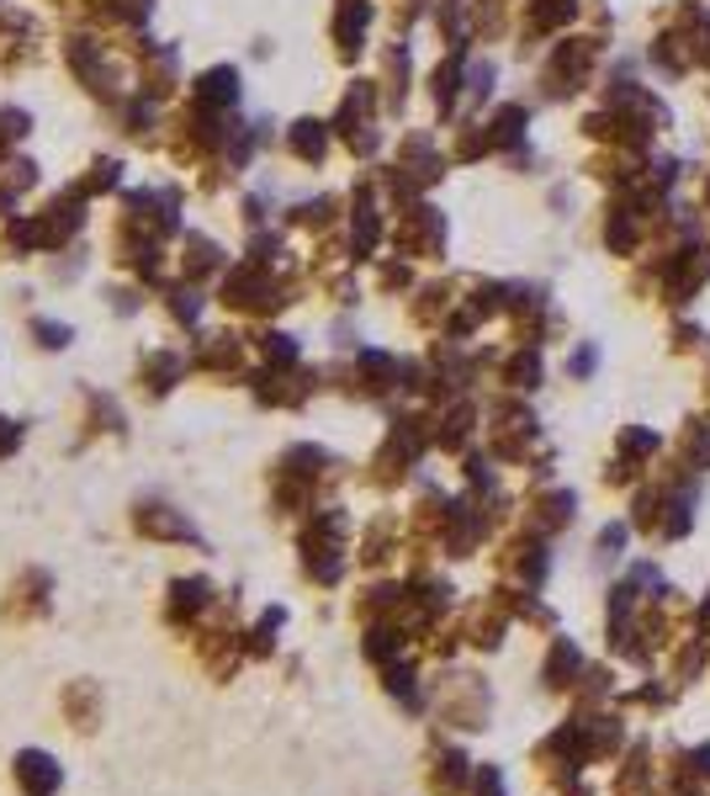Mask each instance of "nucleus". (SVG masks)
Masks as SVG:
<instances>
[{
	"label": "nucleus",
	"instance_id": "nucleus-1",
	"mask_svg": "<svg viewBox=\"0 0 710 796\" xmlns=\"http://www.w3.org/2000/svg\"><path fill=\"white\" fill-rule=\"evenodd\" d=\"M234 606H218V616H208L191 638H197V659H202V670L212 679H234L238 664H244V653H249V632H238Z\"/></svg>",
	"mask_w": 710,
	"mask_h": 796
},
{
	"label": "nucleus",
	"instance_id": "nucleus-2",
	"mask_svg": "<svg viewBox=\"0 0 710 796\" xmlns=\"http://www.w3.org/2000/svg\"><path fill=\"white\" fill-rule=\"evenodd\" d=\"M218 606L223 600H218V589L208 579H170V589H165V627L170 632H197Z\"/></svg>",
	"mask_w": 710,
	"mask_h": 796
},
{
	"label": "nucleus",
	"instance_id": "nucleus-3",
	"mask_svg": "<svg viewBox=\"0 0 710 796\" xmlns=\"http://www.w3.org/2000/svg\"><path fill=\"white\" fill-rule=\"evenodd\" d=\"M11 781L22 796H59L64 786V765L48 754V749H16L11 760Z\"/></svg>",
	"mask_w": 710,
	"mask_h": 796
},
{
	"label": "nucleus",
	"instance_id": "nucleus-4",
	"mask_svg": "<svg viewBox=\"0 0 710 796\" xmlns=\"http://www.w3.org/2000/svg\"><path fill=\"white\" fill-rule=\"evenodd\" d=\"M59 706H64V717H69L75 733H96L101 717H107V701H101V685H96V679H69Z\"/></svg>",
	"mask_w": 710,
	"mask_h": 796
},
{
	"label": "nucleus",
	"instance_id": "nucleus-5",
	"mask_svg": "<svg viewBox=\"0 0 710 796\" xmlns=\"http://www.w3.org/2000/svg\"><path fill=\"white\" fill-rule=\"evenodd\" d=\"M37 616H48V574H22L11 584L5 621H37Z\"/></svg>",
	"mask_w": 710,
	"mask_h": 796
},
{
	"label": "nucleus",
	"instance_id": "nucleus-6",
	"mask_svg": "<svg viewBox=\"0 0 710 796\" xmlns=\"http://www.w3.org/2000/svg\"><path fill=\"white\" fill-rule=\"evenodd\" d=\"M133 526H138L144 537H165V542H197V531L180 521L176 510H165V505H138Z\"/></svg>",
	"mask_w": 710,
	"mask_h": 796
},
{
	"label": "nucleus",
	"instance_id": "nucleus-7",
	"mask_svg": "<svg viewBox=\"0 0 710 796\" xmlns=\"http://www.w3.org/2000/svg\"><path fill=\"white\" fill-rule=\"evenodd\" d=\"M462 765H467V760H462L456 749L430 754V786H435V792H456V786H462Z\"/></svg>",
	"mask_w": 710,
	"mask_h": 796
},
{
	"label": "nucleus",
	"instance_id": "nucleus-8",
	"mask_svg": "<svg viewBox=\"0 0 710 796\" xmlns=\"http://www.w3.org/2000/svg\"><path fill=\"white\" fill-rule=\"evenodd\" d=\"M276 627H281V611L260 616V627H255V632H249V653H255V659H266L270 648H276Z\"/></svg>",
	"mask_w": 710,
	"mask_h": 796
},
{
	"label": "nucleus",
	"instance_id": "nucleus-9",
	"mask_svg": "<svg viewBox=\"0 0 710 796\" xmlns=\"http://www.w3.org/2000/svg\"><path fill=\"white\" fill-rule=\"evenodd\" d=\"M16 441H22V430H11V425H5V420H0V457H5V452H11Z\"/></svg>",
	"mask_w": 710,
	"mask_h": 796
}]
</instances>
